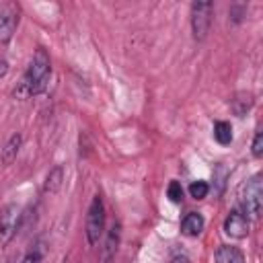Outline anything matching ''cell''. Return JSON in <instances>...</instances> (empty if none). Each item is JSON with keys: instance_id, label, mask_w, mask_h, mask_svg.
Listing matches in <instances>:
<instances>
[{"instance_id": "cell-1", "label": "cell", "mask_w": 263, "mask_h": 263, "mask_svg": "<svg viewBox=\"0 0 263 263\" xmlns=\"http://www.w3.org/2000/svg\"><path fill=\"white\" fill-rule=\"evenodd\" d=\"M51 76V60L49 53L43 47H37L33 53V60L29 62V68L25 70L21 84L14 88V97L18 99H27L33 95H39L45 90L47 82Z\"/></svg>"}, {"instance_id": "cell-2", "label": "cell", "mask_w": 263, "mask_h": 263, "mask_svg": "<svg viewBox=\"0 0 263 263\" xmlns=\"http://www.w3.org/2000/svg\"><path fill=\"white\" fill-rule=\"evenodd\" d=\"M238 201H240V212L251 218L257 220L261 216V205H263V181L261 175H253L251 179H247V183L240 187L238 193Z\"/></svg>"}, {"instance_id": "cell-3", "label": "cell", "mask_w": 263, "mask_h": 263, "mask_svg": "<svg viewBox=\"0 0 263 263\" xmlns=\"http://www.w3.org/2000/svg\"><path fill=\"white\" fill-rule=\"evenodd\" d=\"M84 234H86L88 247H97L99 240L105 234V203H103V197L101 195H95L92 201H90V205H88Z\"/></svg>"}, {"instance_id": "cell-4", "label": "cell", "mask_w": 263, "mask_h": 263, "mask_svg": "<svg viewBox=\"0 0 263 263\" xmlns=\"http://www.w3.org/2000/svg\"><path fill=\"white\" fill-rule=\"evenodd\" d=\"M212 14L214 4L212 2H193L191 4V33L195 41H205L210 29H212Z\"/></svg>"}, {"instance_id": "cell-5", "label": "cell", "mask_w": 263, "mask_h": 263, "mask_svg": "<svg viewBox=\"0 0 263 263\" xmlns=\"http://www.w3.org/2000/svg\"><path fill=\"white\" fill-rule=\"evenodd\" d=\"M21 222L23 214L16 203H8L0 210V247H6L14 238V234L21 228Z\"/></svg>"}, {"instance_id": "cell-6", "label": "cell", "mask_w": 263, "mask_h": 263, "mask_svg": "<svg viewBox=\"0 0 263 263\" xmlns=\"http://www.w3.org/2000/svg\"><path fill=\"white\" fill-rule=\"evenodd\" d=\"M119 240H121V224L119 222H111L109 230L105 232V240L99 253V263H113L117 249H119Z\"/></svg>"}, {"instance_id": "cell-7", "label": "cell", "mask_w": 263, "mask_h": 263, "mask_svg": "<svg viewBox=\"0 0 263 263\" xmlns=\"http://www.w3.org/2000/svg\"><path fill=\"white\" fill-rule=\"evenodd\" d=\"M18 27V10L12 4L0 6V45L8 43Z\"/></svg>"}, {"instance_id": "cell-8", "label": "cell", "mask_w": 263, "mask_h": 263, "mask_svg": "<svg viewBox=\"0 0 263 263\" xmlns=\"http://www.w3.org/2000/svg\"><path fill=\"white\" fill-rule=\"evenodd\" d=\"M222 228H224V234H226V236L240 240V238H245V236L249 234V218H247L240 210H232V212L226 216Z\"/></svg>"}, {"instance_id": "cell-9", "label": "cell", "mask_w": 263, "mask_h": 263, "mask_svg": "<svg viewBox=\"0 0 263 263\" xmlns=\"http://www.w3.org/2000/svg\"><path fill=\"white\" fill-rule=\"evenodd\" d=\"M253 105H255L253 95H251V92H245V90L234 92L232 99L228 101V107H230V111H232L236 117H245V115L253 109Z\"/></svg>"}, {"instance_id": "cell-10", "label": "cell", "mask_w": 263, "mask_h": 263, "mask_svg": "<svg viewBox=\"0 0 263 263\" xmlns=\"http://www.w3.org/2000/svg\"><path fill=\"white\" fill-rule=\"evenodd\" d=\"M203 226H205L203 216H201V214H197V212H189V214H185V218L181 220V234H185V236H191V238H193V236L201 234Z\"/></svg>"}, {"instance_id": "cell-11", "label": "cell", "mask_w": 263, "mask_h": 263, "mask_svg": "<svg viewBox=\"0 0 263 263\" xmlns=\"http://www.w3.org/2000/svg\"><path fill=\"white\" fill-rule=\"evenodd\" d=\"M21 146H23V136H21V134H12V136L6 140L4 148L0 150V162H2L4 166L12 164V162L16 160V154H18Z\"/></svg>"}, {"instance_id": "cell-12", "label": "cell", "mask_w": 263, "mask_h": 263, "mask_svg": "<svg viewBox=\"0 0 263 263\" xmlns=\"http://www.w3.org/2000/svg\"><path fill=\"white\" fill-rule=\"evenodd\" d=\"M216 263H247V261H245V255L238 247L220 245L216 249Z\"/></svg>"}, {"instance_id": "cell-13", "label": "cell", "mask_w": 263, "mask_h": 263, "mask_svg": "<svg viewBox=\"0 0 263 263\" xmlns=\"http://www.w3.org/2000/svg\"><path fill=\"white\" fill-rule=\"evenodd\" d=\"M62 183H64V168L60 164H55L53 168H49V173L45 177L43 191L45 193H58L62 189Z\"/></svg>"}, {"instance_id": "cell-14", "label": "cell", "mask_w": 263, "mask_h": 263, "mask_svg": "<svg viewBox=\"0 0 263 263\" xmlns=\"http://www.w3.org/2000/svg\"><path fill=\"white\" fill-rule=\"evenodd\" d=\"M214 140L220 144V146H228L232 144V125L228 121H216L214 123Z\"/></svg>"}, {"instance_id": "cell-15", "label": "cell", "mask_w": 263, "mask_h": 263, "mask_svg": "<svg viewBox=\"0 0 263 263\" xmlns=\"http://www.w3.org/2000/svg\"><path fill=\"white\" fill-rule=\"evenodd\" d=\"M43 257H45V245H43V240H37L25 253V257H23L21 263H43Z\"/></svg>"}, {"instance_id": "cell-16", "label": "cell", "mask_w": 263, "mask_h": 263, "mask_svg": "<svg viewBox=\"0 0 263 263\" xmlns=\"http://www.w3.org/2000/svg\"><path fill=\"white\" fill-rule=\"evenodd\" d=\"M208 193H210V185L205 183V181H193L191 185H189V195L193 197V199H205L208 197Z\"/></svg>"}, {"instance_id": "cell-17", "label": "cell", "mask_w": 263, "mask_h": 263, "mask_svg": "<svg viewBox=\"0 0 263 263\" xmlns=\"http://www.w3.org/2000/svg\"><path fill=\"white\" fill-rule=\"evenodd\" d=\"M228 175H230V173H228V168H226L222 162H220V164L214 168V183L218 185V189H216V193H218V195L224 191V185H226V179H228Z\"/></svg>"}, {"instance_id": "cell-18", "label": "cell", "mask_w": 263, "mask_h": 263, "mask_svg": "<svg viewBox=\"0 0 263 263\" xmlns=\"http://www.w3.org/2000/svg\"><path fill=\"white\" fill-rule=\"evenodd\" d=\"M166 197L173 203H181L183 201V185L179 181H171L168 187H166Z\"/></svg>"}, {"instance_id": "cell-19", "label": "cell", "mask_w": 263, "mask_h": 263, "mask_svg": "<svg viewBox=\"0 0 263 263\" xmlns=\"http://www.w3.org/2000/svg\"><path fill=\"white\" fill-rule=\"evenodd\" d=\"M251 154H253L255 158H261V156H263V134H261V132H257V134H255V138H253Z\"/></svg>"}, {"instance_id": "cell-20", "label": "cell", "mask_w": 263, "mask_h": 263, "mask_svg": "<svg viewBox=\"0 0 263 263\" xmlns=\"http://www.w3.org/2000/svg\"><path fill=\"white\" fill-rule=\"evenodd\" d=\"M171 259H173V263H189V259H187V255H185L183 251H181V253H179V251H175Z\"/></svg>"}, {"instance_id": "cell-21", "label": "cell", "mask_w": 263, "mask_h": 263, "mask_svg": "<svg viewBox=\"0 0 263 263\" xmlns=\"http://www.w3.org/2000/svg\"><path fill=\"white\" fill-rule=\"evenodd\" d=\"M8 74V62L4 58H0V78H4Z\"/></svg>"}, {"instance_id": "cell-22", "label": "cell", "mask_w": 263, "mask_h": 263, "mask_svg": "<svg viewBox=\"0 0 263 263\" xmlns=\"http://www.w3.org/2000/svg\"><path fill=\"white\" fill-rule=\"evenodd\" d=\"M6 263H14V261H12V259H8V261H6Z\"/></svg>"}]
</instances>
